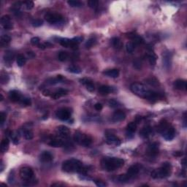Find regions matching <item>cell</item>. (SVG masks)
<instances>
[{"mask_svg": "<svg viewBox=\"0 0 187 187\" xmlns=\"http://www.w3.org/2000/svg\"><path fill=\"white\" fill-rule=\"evenodd\" d=\"M130 89L135 95L145 99H148L149 101L157 100L159 97V95L157 92L149 89L145 85L139 84V83H135V84H132Z\"/></svg>", "mask_w": 187, "mask_h": 187, "instance_id": "6da1fadb", "label": "cell"}, {"mask_svg": "<svg viewBox=\"0 0 187 187\" xmlns=\"http://www.w3.org/2000/svg\"><path fill=\"white\" fill-rule=\"evenodd\" d=\"M62 169L66 173H78L84 175L88 171V167H84L78 159H70L62 163Z\"/></svg>", "mask_w": 187, "mask_h": 187, "instance_id": "7a4b0ae2", "label": "cell"}, {"mask_svg": "<svg viewBox=\"0 0 187 187\" xmlns=\"http://www.w3.org/2000/svg\"><path fill=\"white\" fill-rule=\"evenodd\" d=\"M124 164V160L117 157H105L101 161L102 169L108 172L114 171L121 168Z\"/></svg>", "mask_w": 187, "mask_h": 187, "instance_id": "3957f363", "label": "cell"}, {"mask_svg": "<svg viewBox=\"0 0 187 187\" xmlns=\"http://www.w3.org/2000/svg\"><path fill=\"white\" fill-rule=\"evenodd\" d=\"M158 131L162 135L163 138L167 141L172 140L175 138V130L173 126L166 120H162L158 127Z\"/></svg>", "mask_w": 187, "mask_h": 187, "instance_id": "277c9868", "label": "cell"}, {"mask_svg": "<svg viewBox=\"0 0 187 187\" xmlns=\"http://www.w3.org/2000/svg\"><path fill=\"white\" fill-rule=\"evenodd\" d=\"M171 164L169 162H164L160 168L153 170L151 173V177L155 179L164 178L169 176L171 172Z\"/></svg>", "mask_w": 187, "mask_h": 187, "instance_id": "5b68a950", "label": "cell"}, {"mask_svg": "<svg viewBox=\"0 0 187 187\" xmlns=\"http://www.w3.org/2000/svg\"><path fill=\"white\" fill-rule=\"evenodd\" d=\"M74 140L79 145L84 147H88L92 143V138L88 135H86L81 132H75L74 135Z\"/></svg>", "mask_w": 187, "mask_h": 187, "instance_id": "8992f818", "label": "cell"}, {"mask_svg": "<svg viewBox=\"0 0 187 187\" xmlns=\"http://www.w3.org/2000/svg\"><path fill=\"white\" fill-rule=\"evenodd\" d=\"M34 171L32 168L29 167H22L19 172V175L22 181L25 182H32L34 178Z\"/></svg>", "mask_w": 187, "mask_h": 187, "instance_id": "52a82bcc", "label": "cell"}, {"mask_svg": "<svg viewBox=\"0 0 187 187\" xmlns=\"http://www.w3.org/2000/svg\"><path fill=\"white\" fill-rule=\"evenodd\" d=\"M72 115V110L68 108H62L59 109L56 113V116L62 121H66L68 120Z\"/></svg>", "mask_w": 187, "mask_h": 187, "instance_id": "ba28073f", "label": "cell"}, {"mask_svg": "<svg viewBox=\"0 0 187 187\" xmlns=\"http://www.w3.org/2000/svg\"><path fill=\"white\" fill-rule=\"evenodd\" d=\"M45 19L50 23H56L63 19V16L59 13H47L45 16Z\"/></svg>", "mask_w": 187, "mask_h": 187, "instance_id": "9c48e42d", "label": "cell"}, {"mask_svg": "<svg viewBox=\"0 0 187 187\" xmlns=\"http://www.w3.org/2000/svg\"><path fill=\"white\" fill-rule=\"evenodd\" d=\"M146 153L148 156L150 157H155L159 153V144L156 142H153V143L150 144L148 146L147 149Z\"/></svg>", "mask_w": 187, "mask_h": 187, "instance_id": "30bf717a", "label": "cell"}, {"mask_svg": "<svg viewBox=\"0 0 187 187\" xmlns=\"http://www.w3.org/2000/svg\"><path fill=\"white\" fill-rule=\"evenodd\" d=\"M56 132L59 135V137L63 138V139H66L70 136V131L68 127H66V126L61 125L56 128Z\"/></svg>", "mask_w": 187, "mask_h": 187, "instance_id": "8fae6325", "label": "cell"}, {"mask_svg": "<svg viewBox=\"0 0 187 187\" xmlns=\"http://www.w3.org/2000/svg\"><path fill=\"white\" fill-rule=\"evenodd\" d=\"M1 23H2V26L5 29H12V27H13L10 16H8V15H5V16H2V18H1Z\"/></svg>", "mask_w": 187, "mask_h": 187, "instance_id": "7c38bea8", "label": "cell"}, {"mask_svg": "<svg viewBox=\"0 0 187 187\" xmlns=\"http://www.w3.org/2000/svg\"><path fill=\"white\" fill-rule=\"evenodd\" d=\"M163 63L166 70H170L172 64V53L170 51H165L163 53Z\"/></svg>", "mask_w": 187, "mask_h": 187, "instance_id": "4fadbf2b", "label": "cell"}, {"mask_svg": "<svg viewBox=\"0 0 187 187\" xmlns=\"http://www.w3.org/2000/svg\"><path fill=\"white\" fill-rule=\"evenodd\" d=\"M106 142L109 145H119L121 144V140L113 134H108L106 135Z\"/></svg>", "mask_w": 187, "mask_h": 187, "instance_id": "5bb4252c", "label": "cell"}, {"mask_svg": "<svg viewBox=\"0 0 187 187\" xmlns=\"http://www.w3.org/2000/svg\"><path fill=\"white\" fill-rule=\"evenodd\" d=\"M126 119V114L122 110H116L112 116V121L113 122H120Z\"/></svg>", "mask_w": 187, "mask_h": 187, "instance_id": "9a60e30c", "label": "cell"}, {"mask_svg": "<svg viewBox=\"0 0 187 187\" xmlns=\"http://www.w3.org/2000/svg\"><path fill=\"white\" fill-rule=\"evenodd\" d=\"M129 38H130L132 40V42L135 44V45H142V44L144 43V39L142 38L141 36L138 35V34H135V33H129L128 35Z\"/></svg>", "mask_w": 187, "mask_h": 187, "instance_id": "2e32d148", "label": "cell"}, {"mask_svg": "<svg viewBox=\"0 0 187 187\" xmlns=\"http://www.w3.org/2000/svg\"><path fill=\"white\" fill-rule=\"evenodd\" d=\"M80 81H81V84H82L86 88V89L88 90V91H90V92H93V91H95V85H94L93 81H91V79L85 77V78L81 79Z\"/></svg>", "mask_w": 187, "mask_h": 187, "instance_id": "e0dca14e", "label": "cell"}, {"mask_svg": "<svg viewBox=\"0 0 187 187\" xmlns=\"http://www.w3.org/2000/svg\"><path fill=\"white\" fill-rule=\"evenodd\" d=\"M22 97L21 93L16 90H12L9 93V98L12 102H20Z\"/></svg>", "mask_w": 187, "mask_h": 187, "instance_id": "ac0fdd59", "label": "cell"}, {"mask_svg": "<svg viewBox=\"0 0 187 187\" xmlns=\"http://www.w3.org/2000/svg\"><path fill=\"white\" fill-rule=\"evenodd\" d=\"M137 129V123L136 122H130L127 127V136L129 138H132L134 135V133L135 132Z\"/></svg>", "mask_w": 187, "mask_h": 187, "instance_id": "d6986e66", "label": "cell"}, {"mask_svg": "<svg viewBox=\"0 0 187 187\" xmlns=\"http://www.w3.org/2000/svg\"><path fill=\"white\" fill-rule=\"evenodd\" d=\"M67 94H68V90L64 89V88H59V89L56 90L55 92L52 93L51 97L53 99H58L66 95Z\"/></svg>", "mask_w": 187, "mask_h": 187, "instance_id": "ffe728a7", "label": "cell"}, {"mask_svg": "<svg viewBox=\"0 0 187 187\" xmlns=\"http://www.w3.org/2000/svg\"><path fill=\"white\" fill-rule=\"evenodd\" d=\"M14 59L15 54L12 51H8L5 52V55H4V61H5V63L6 64L10 65L14 60Z\"/></svg>", "mask_w": 187, "mask_h": 187, "instance_id": "44dd1931", "label": "cell"}, {"mask_svg": "<svg viewBox=\"0 0 187 187\" xmlns=\"http://www.w3.org/2000/svg\"><path fill=\"white\" fill-rule=\"evenodd\" d=\"M173 86L175 87V89L181 90V91H184L186 90V81L183 79H178L174 82Z\"/></svg>", "mask_w": 187, "mask_h": 187, "instance_id": "7402d4cb", "label": "cell"}, {"mask_svg": "<svg viewBox=\"0 0 187 187\" xmlns=\"http://www.w3.org/2000/svg\"><path fill=\"white\" fill-rule=\"evenodd\" d=\"M139 166H138V164H135V165L131 166V167L128 169L127 174L130 178H132L133 177H135V175H138V173H139Z\"/></svg>", "mask_w": 187, "mask_h": 187, "instance_id": "603a6c76", "label": "cell"}, {"mask_svg": "<svg viewBox=\"0 0 187 187\" xmlns=\"http://www.w3.org/2000/svg\"><path fill=\"white\" fill-rule=\"evenodd\" d=\"M49 145L52 147H55V148H58V147H62L65 145V142L63 140L59 138H54L51 139L49 142Z\"/></svg>", "mask_w": 187, "mask_h": 187, "instance_id": "cb8c5ba5", "label": "cell"}, {"mask_svg": "<svg viewBox=\"0 0 187 187\" xmlns=\"http://www.w3.org/2000/svg\"><path fill=\"white\" fill-rule=\"evenodd\" d=\"M40 161L42 162L49 163L51 162H52L53 156L50 152L44 151L40 154Z\"/></svg>", "mask_w": 187, "mask_h": 187, "instance_id": "d4e9b609", "label": "cell"}, {"mask_svg": "<svg viewBox=\"0 0 187 187\" xmlns=\"http://www.w3.org/2000/svg\"><path fill=\"white\" fill-rule=\"evenodd\" d=\"M116 91L115 88L113 87L110 86L103 85L99 88V92L102 95H108L110 93H113Z\"/></svg>", "mask_w": 187, "mask_h": 187, "instance_id": "484cf974", "label": "cell"}, {"mask_svg": "<svg viewBox=\"0 0 187 187\" xmlns=\"http://www.w3.org/2000/svg\"><path fill=\"white\" fill-rule=\"evenodd\" d=\"M103 74L105 76L112 78H116L119 76V70L117 69H112V70H106L103 73Z\"/></svg>", "mask_w": 187, "mask_h": 187, "instance_id": "4316f807", "label": "cell"}, {"mask_svg": "<svg viewBox=\"0 0 187 187\" xmlns=\"http://www.w3.org/2000/svg\"><path fill=\"white\" fill-rule=\"evenodd\" d=\"M152 132V128L150 127V126H146V127H143L142 129L140 132V135L142 138H146L150 136V135Z\"/></svg>", "mask_w": 187, "mask_h": 187, "instance_id": "83f0119b", "label": "cell"}, {"mask_svg": "<svg viewBox=\"0 0 187 187\" xmlns=\"http://www.w3.org/2000/svg\"><path fill=\"white\" fill-rule=\"evenodd\" d=\"M111 43L113 48L116 50H121L123 47L122 41L119 37H113L111 40Z\"/></svg>", "mask_w": 187, "mask_h": 187, "instance_id": "f1b7e54d", "label": "cell"}, {"mask_svg": "<svg viewBox=\"0 0 187 187\" xmlns=\"http://www.w3.org/2000/svg\"><path fill=\"white\" fill-rule=\"evenodd\" d=\"M10 145V140L8 138H4L0 144V150L2 153H5L9 149Z\"/></svg>", "mask_w": 187, "mask_h": 187, "instance_id": "f546056e", "label": "cell"}, {"mask_svg": "<svg viewBox=\"0 0 187 187\" xmlns=\"http://www.w3.org/2000/svg\"><path fill=\"white\" fill-rule=\"evenodd\" d=\"M148 58H149V62L151 65L154 66L156 63V59H157V56L153 53V51H149V54H148Z\"/></svg>", "mask_w": 187, "mask_h": 187, "instance_id": "4dcf8cb0", "label": "cell"}, {"mask_svg": "<svg viewBox=\"0 0 187 187\" xmlns=\"http://www.w3.org/2000/svg\"><path fill=\"white\" fill-rule=\"evenodd\" d=\"M11 37L8 34H3L1 36V39H0V42H1V45L2 47L6 46L10 42Z\"/></svg>", "mask_w": 187, "mask_h": 187, "instance_id": "1f68e13d", "label": "cell"}, {"mask_svg": "<svg viewBox=\"0 0 187 187\" xmlns=\"http://www.w3.org/2000/svg\"><path fill=\"white\" fill-rule=\"evenodd\" d=\"M26 59L23 54H18L16 57V62H17L18 66H20V67L23 66L26 64Z\"/></svg>", "mask_w": 187, "mask_h": 187, "instance_id": "d6a6232c", "label": "cell"}, {"mask_svg": "<svg viewBox=\"0 0 187 187\" xmlns=\"http://www.w3.org/2000/svg\"><path fill=\"white\" fill-rule=\"evenodd\" d=\"M58 59L60 62H65L69 59V53L66 51H60L58 54Z\"/></svg>", "mask_w": 187, "mask_h": 187, "instance_id": "836d02e7", "label": "cell"}, {"mask_svg": "<svg viewBox=\"0 0 187 187\" xmlns=\"http://www.w3.org/2000/svg\"><path fill=\"white\" fill-rule=\"evenodd\" d=\"M67 71L69 73H74V74H79V73H81V69L77 66H70L67 68Z\"/></svg>", "mask_w": 187, "mask_h": 187, "instance_id": "e575fe53", "label": "cell"}, {"mask_svg": "<svg viewBox=\"0 0 187 187\" xmlns=\"http://www.w3.org/2000/svg\"><path fill=\"white\" fill-rule=\"evenodd\" d=\"M130 179H131V178L128 176V175H127V173H126V174H122V175H119L117 178L118 181L120 183H127L128 182Z\"/></svg>", "mask_w": 187, "mask_h": 187, "instance_id": "d590c367", "label": "cell"}, {"mask_svg": "<svg viewBox=\"0 0 187 187\" xmlns=\"http://www.w3.org/2000/svg\"><path fill=\"white\" fill-rule=\"evenodd\" d=\"M67 4L72 8H81L83 6V3L79 1H75V0H70L67 1Z\"/></svg>", "mask_w": 187, "mask_h": 187, "instance_id": "8d00e7d4", "label": "cell"}, {"mask_svg": "<svg viewBox=\"0 0 187 187\" xmlns=\"http://www.w3.org/2000/svg\"><path fill=\"white\" fill-rule=\"evenodd\" d=\"M135 48H136V45L133 43L132 42H127V45H126V50H127V51L129 53H132L134 52V51H135Z\"/></svg>", "mask_w": 187, "mask_h": 187, "instance_id": "74e56055", "label": "cell"}, {"mask_svg": "<svg viewBox=\"0 0 187 187\" xmlns=\"http://www.w3.org/2000/svg\"><path fill=\"white\" fill-rule=\"evenodd\" d=\"M146 83L151 86H157L159 84V81L155 77H150L146 80Z\"/></svg>", "mask_w": 187, "mask_h": 187, "instance_id": "f35d334b", "label": "cell"}, {"mask_svg": "<svg viewBox=\"0 0 187 187\" xmlns=\"http://www.w3.org/2000/svg\"><path fill=\"white\" fill-rule=\"evenodd\" d=\"M59 43L61 45L65 48H70V39L67 38H62L59 40Z\"/></svg>", "mask_w": 187, "mask_h": 187, "instance_id": "ab89813d", "label": "cell"}, {"mask_svg": "<svg viewBox=\"0 0 187 187\" xmlns=\"http://www.w3.org/2000/svg\"><path fill=\"white\" fill-rule=\"evenodd\" d=\"M96 39L95 38V37H92V38H90L89 40H88L86 41V42L85 44V46L86 48H91V47H93L94 45H95V43H96Z\"/></svg>", "mask_w": 187, "mask_h": 187, "instance_id": "60d3db41", "label": "cell"}, {"mask_svg": "<svg viewBox=\"0 0 187 187\" xmlns=\"http://www.w3.org/2000/svg\"><path fill=\"white\" fill-rule=\"evenodd\" d=\"M23 135H24L25 138L26 140H32L34 137V134H33L32 131L30 129H26L23 132Z\"/></svg>", "mask_w": 187, "mask_h": 187, "instance_id": "b9f144b4", "label": "cell"}, {"mask_svg": "<svg viewBox=\"0 0 187 187\" xmlns=\"http://www.w3.org/2000/svg\"><path fill=\"white\" fill-rule=\"evenodd\" d=\"M88 5L92 9H97L99 6V2L97 0H90L88 2Z\"/></svg>", "mask_w": 187, "mask_h": 187, "instance_id": "7bdbcfd3", "label": "cell"}, {"mask_svg": "<svg viewBox=\"0 0 187 187\" xmlns=\"http://www.w3.org/2000/svg\"><path fill=\"white\" fill-rule=\"evenodd\" d=\"M8 81H9V76L5 73H1V84L4 85L8 84Z\"/></svg>", "mask_w": 187, "mask_h": 187, "instance_id": "ee69618b", "label": "cell"}, {"mask_svg": "<svg viewBox=\"0 0 187 187\" xmlns=\"http://www.w3.org/2000/svg\"><path fill=\"white\" fill-rule=\"evenodd\" d=\"M20 102L21 105H24V106H30L32 105L31 99L29 97H22Z\"/></svg>", "mask_w": 187, "mask_h": 187, "instance_id": "f6af8a7d", "label": "cell"}, {"mask_svg": "<svg viewBox=\"0 0 187 187\" xmlns=\"http://www.w3.org/2000/svg\"><path fill=\"white\" fill-rule=\"evenodd\" d=\"M108 105L110 108H118L119 106H120V103L116 99H110L108 102Z\"/></svg>", "mask_w": 187, "mask_h": 187, "instance_id": "bcb514c9", "label": "cell"}, {"mask_svg": "<svg viewBox=\"0 0 187 187\" xmlns=\"http://www.w3.org/2000/svg\"><path fill=\"white\" fill-rule=\"evenodd\" d=\"M32 24L34 27H40L43 24V21L41 20V19H35L32 22Z\"/></svg>", "mask_w": 187, "mask_h": 187, "instance_id": "7dc6e473", "label": "cell"}, {"mask_svg": "<svg viewBox=\"0 0 187 187\" xmlns=\"http://www.w3.org/2000/svg\"><path fill=\"white\" fill-rule=\"evenodd\" d=\"M52 46L53 45L49 42H45L43 44H40V45H38L39 48H41V49H45L46 48H51Z\"/></svg>", "mask_w": 187, "mask_h": 187, "instance_id": "c3c4849f", "label": "cell"}, {"mask_svg": "<svg viewBox=\"0 0 187 187\" xmlns=\"http://www.w3.org/2000/svg\"><path fill=\"white\" fill-rule=\"evenodd\" d=\"M40 38L39 37H32V38L31 39V44L32 45H40Z\"/></svg>", "mask_w": 187, "mask_h": 187, "instance_id": "681fc988", "label": "cell"}, {"mask_svg": "<svg viewBox=\"0 0 187 187\" xmlns=\"http://www.w3.org/2000/svg\"><path fill=\"white\" fill-rule=\"evenodd\" d=\"M25 7L27 10H32L33 8H34V2L32 1H27V2H25Z\"/></svg>", "mask_w": 187, "mask_h": 187, "instance_id": "f907efd6", "label": "cell"}, {"mask_svg": "<svg viewBox=\"0 0 187 187\" xmlns=\"http://www.w3.org/2000/svg\"><path fill=\"white\" fill-rule=\"evenodd\" d=\"M5 119H6V114L4 112H1V113H0V123L2 125L5 122Z\"/></svg>", "mask_w": 187, "mask_h": 187, "instance_id": "816d5d0a", "label": "cell"}, {"mask_svg": "<svg viewBox=\"0 0 187 187\" xmlns=\"http://www.w3.org/2000/svg\"><path fill=\"white\" fill-rule=\"evenodd\" d=\"M42 95L45 97H49V96H51V95H52V92H51L50 90L45 89L42 91Z\"/></svg>", "mask_w": 187, "mask_h": 187, "instance_id": "f5cc1de1", "label": "cell"}, {"mask_svg": "<svg viewBox=\"0 0 187 187\" xmlns=\"http://www.w3.org/2000/svg\"><path fill=\"white\" fill-rule=\"evenodd\" d=\"M95 110H97V111H100V110L102 109V104H100V103H96L95 105Z\"/></svg>", "mask_w": 187, "mask_h": 187, "instance_id": "db71d44e", "label": "cell"}, {"mask_svg": "<svg viewBox=\"0 0 187 187\" xmlns=\"http://www.w3.org/2000/svg\"><path fill=\"white\" fill-rule=\"evenodd\" d=\"M95 184H96L97 186H99V187H104L106 186V184H105V183H103L101 181H95Z\"/></svg>", "mask_w": 187, "mask_h": 187, "instance_id": "11a10c76", "label": "cell"}, {"mask_svg": "<svg viewBox=\"0 0 187 187\" xmlns=\"http://www.w3.org/2000/svg\"><path fill=\"white\" fill-rule=\"evenodd\" d=\"M134 66H135L137 69L139 70V69L141 68V62L138 60L135 61V62H134Z\"/></svg>", "mask_w": 187, "mask_h": 187, "instance_id": "9f6ffc18", "label": "cell"}, {"mask_svg": "<svg viewBox=\"0 0 187 187\" xmlns=\"http://www.w3.org/2000/svg\"><path fill=\"white\" fill-rule=\"evenodd\" d=\"M13 173H14V172L12 171V175H10L9 176V178H8V181H9V183H10V184H12V181H14V175H13Z\"/></svg>", "mask_w": 187, "mask_h": 187, "instance_id": "6f0895ef", "label": "cell"}, {"mask_svg": "<svg viewBox=\"0 0 187 187\" xmlns=\"http://www.w3.org/2000/svg\"><path fill=\"white\" fill-rule=\"evenodd\" d=\"M182 154H183L182 152H181V151H176L175 153H174V156H182Z\"/></svg>", "mask_w": 187, "mask_h": 187, "instance_id": "680465c9", "label": "cell"}, {"mask_svg": "<svg viewBox=\"0 0 187 187\" xmlns=\"http://www.w3.org/2000/svg\"><path fill=\"white\" fill-rule=\"evenodd\" d=\"M27 54H28V56H29V58H34V56H35V55L33 53V52H28L27 53Z\"/></svg>", "mask_w": 187, "mask_h": 187, "instance_id": "91938a15", "label": "cell"}, {"mask_svg": "<svg viewBox=\"0 0 187 187\" xmlns=\"http://www.w3.org/2000/svg\"><path fill=\"white\" fill-rule=\"evenodd\" d=\"M181 164H182V165L184 166V167H185L186 166V159L185 158L182 159V161H181Z\"/></svg>", "mask_w": 187, "mask_h": 187, "instance_id": "94428289", "label": "cell"}, {"mask_svg": "<svg viewBox=\"0 0 187 187\" xmlns=\"http://www.w3.org/2000/svg\"><path fill=\"white\" fill-rule=\"evenodd\" d=\"M64 186V184H53L52 185H51V186Z\"/></svg>", "mask_w": 187, "mask_h": 187, "instance_id": "6125c7cd", "label": "cell"}, {"mask_svg": "<svg viewBox=\"0 0 187 187\" xmlns=\"http://www.w3.org/2000/svg\"><path fill=\"white\" fill-rule=\"evenodd\" d=\"M0 170H1V173H2L4 170V164L3 162H2V161L1 162V168H0Z\"/></svg>", "mask_w": 187, "mask_h": 187, "instance_id": "be15d7a7", "label": "cell"}]
</instances>
